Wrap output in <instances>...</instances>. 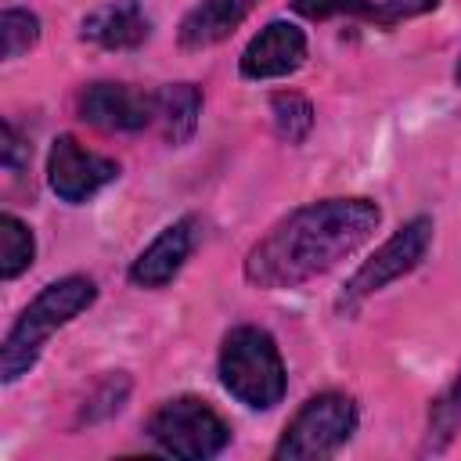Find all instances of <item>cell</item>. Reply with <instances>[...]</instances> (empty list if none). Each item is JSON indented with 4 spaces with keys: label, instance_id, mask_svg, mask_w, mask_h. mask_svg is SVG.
I'll return each instance as SVG.
<instances>
[{
    "label": "cell",
    "instance_id": "1",
    "mask_svg": "<svg viewBox=\"0 0 461 461\" xmlns=\"http://www.w3.org/2000/svg\"><path fill=\"white\" fill-rule=\"evenodd\" d=\"M378 220L371 198H324L292 209L249 249L245 277L256 288H295L353 256Z\"/></svg>",
    "mask_w": 461,
    "mask_h": 461
},
{
    "label": "cell",
    "instance_id": "2",
    "mask_svg": "<svg viewBox=\"0 0 461 461\" xmlns=\"http://www.w3.org/2000/svg\"><path fill=\"white\" fill-rule=\"evenodd\" d=\"M97 299V285L90 277H61L54 285H47L22 313L18 321L11 324L7 339H4V349H0V378L11 385L18 382L22 375H29V367L36 364L47 335L61 324H68L72 317H79L90 303Z\"/></svg>",
    "mask_w": 461,
    "mask_h": 461
},
{
    "label": "cell",
    "instance_id": "3",
    "mask_svg": "<svg viewBox=\"0 0 461 461\" xmlns=\"http://www.w3.org/2000/svg\"><path fill=\"white\" fill-rule=\"evenodd\" d=\"M220 382L252 411H270L274 403H281L288 378L274 339L252 324L234 328L220 349Z\"/></svg>",
    "mask_w": 461,
    "mask_h": 461
},
{
    "label": "cell",
    "instance_id": "4",
    "mask_svg": "<svg viewBox=\"0 0 461 461\" xmlns=\"http://www.w3.org/2000/svg\"><path fill=\"white\" fill-rule=\"evenodd\" d=\"M357 429V403L342 393H321L310 396L295 418L285 425L281 443L274 447L277 461H310V457H331Z\"/></svg>",
    "mask_w": 461,
    "mask_h": 461
},
{
    "label": "cell",
    "instance_id": "5",
    "mask_svg": "<svg viewBox=\"0 0 461 461\" xmlns=\"http://www.w3.org/2000/svg\"><path fill=\"white\" fill-rule=\"evenodd\" d=\"M148 436L173 457L184 461H205L216 457L230 443L227 421L198 396H176L166 400L151 418H148Z\"/></svg>",
    "mask_w": 461,
    "mask_h": 461
},
{
    "label": "cell",
    "instance_id": "6",
    "mask_svg": "<svg viewBox=\"0 0 461 461\" xmlns=\"http://www.w3.org/2000/svg\"><path fill=\"white\" fill-rule=\"evenodd\" d=\"M429 245H432V220H429V216H414V220L403 223L382 249H375L371 259L360 263V270H357V274L346 281V288H342V306L353 310V306H360L367 295L382 292L389 281L411 274V270L425 259Z\"/></svg>",
    "mask_w": 461,
    "mask_h": 461
},
{
    "label": "cell",
    "instance_id": "7",
    "mask_svg": "<svg viewBox=\"0 0 461 461\" xmlns=\"http://www.w3.org/2000/svg\"><path fill=\"white\" fill-rule=\"evenodd\" d=\"M119 176V166L104 155L86 151L76 137H58L47 158V184L61 202H86L90 194H97L104 184H112Z\"/></svg>",
    "mask_w": 461,
    "mask_h": 461
},
{
    "label": "cell",
    "instance_id": "8",
    "mask_svg": "<svg viewBox=\"0 0 461 461\" xmlns=\"http://www.w3.org/2000/svg\"><path fill=\"white\" fill-rule=\"evenodd\" d=\"M83 122L101 130H144L155 122V94L133 90L126 83H90L76 97Z\"/></svg>",
    "mask_w": 461,
    "mask_h": 461
},
{
    "label": "cell",
    "instance_id": "9",
    "mask_svg": "<svg viewBox=\"0 0 461 461\" xmlns=\"http://www.w3.org/2000/svg\"><path fill=\"white\" fill-rule=\"evenodd\" d=\"M306 58V36L292 22H270L263 25L249 47L241 50V76L245 79H277L303 65Z\"/></svg>",
    "mask_w": 461,
    "mask_h": 461
},
{
    "label": "cell",
    "instance_id": "10",
    "mask_svg": "<svg viewBox=\"0 0 461 461\" xmlns=\"http://www.w3.org/2000/svg\"><path fill=\"white\" fill-rule=\"evenodd\" d=\"M198 245V216H184L176 223H169L130 267V281L137 288H162L169 285L180 267L187 263V256Z\"/></svg>",
    "mask_w": 461,
    "mask_h": 461
},
{
    "label": "cell",
    "instance_id": "11",
    "mask_svg": "<svg viewBox=\"0 0 461 461\" xmlns=\"http://www.w3.org/2000/svg\"><path fill=\"white\" fill-rule=\"evenodd\" d=\"M148 32H151V22L137 0H108V4L94 7L79 25V36L104 50L140 47L148 40Z\"/></svg>",
    "mask_w": 461,
    "mask_h": 461
},
{
    "label": "cell",
    "instance_id": "12",
    "mask_svg": "<svg viewBox=\"0 0 461 461\" xmlns=\"http://www.w3.org/2000/svg\"><path fill=\"white\" fill-rule=\"evenodd\" d=\"M245 11H249V0H202L180 22V47L202 50V47L227 40L241 25Z\"/></svg>",
    "mask_w": 461,
    "mask_h": 461
},
{
    "label": "cell",
    "instance_id": "13",
    "mask_svg": "<svg viewBox=\"0 0 461 461\" xmlns=\"http://www.w3.org/2000/svg\"><path fill=\"white\" fill-rule=\"evenodd\" d=\"M198 115H202V94L191 83H169L155 94V122L162 130V137L180 148L194 137L198 130Z\"/></svg>",
    "mask_w": 461,
    "mask_h": 461
},
{
    "label": "cell",
    "instance_id": "14",
    "mask_svg": "<svg viewBox=\"0 0 461 461\" xmlns=\"http://www.w3.org/2000/svg\"><path fill=\"white\" fill-rule=\"evenodd\" d=\"M32 256H36L32 230L14 212H4L0 216V277L14 281L22 270L32 267Z\"/></svg>",
    "mask_w": 461,
    "mask_h": 461
},
{
    "label": "cell",
    "instance_id": "15",
    "mask_svg": "<svg viewBox=\"0 0 461 461\" xmlns=\"http://www.w3.org/2000/svg\"><path fill=\"white\" fill-rule=\"evenodd\" d=\"M461 429V371L457 378L443 389V396L432 403L429 411V436H425V450H443L454 432Z\"/></svg>",
    "mask_w": 461,
    "mask_h": 461
},
{
    "label": "cell",
    "instance_id": "16",
    "mask_svg": "<svg viewBox=\"0 0 461 461\" xmlns=\"http://www.w3.org/2000/svg\"><path fill=\"white\" fill-rule=\"evenodd\" d=\"M40 40V18L32 11L22 7H7L0 14V54L11 61L18 54H25L32 43Z\"/></svg>",
    "mask_w": 461,
    "mask_h": 461
},
{
    "label": "cell",
    "instance_id": "17",
    "mask_svg": "<svg viewBox=\"0 0 461 461\" xmlns=\"http://www.w3.org/2000/svg\"><path fill=\"white\" fill-rule=\"evenodd\" d=\"M270 112H274L277 133H281L288 144H299V140L310 133V126H313V108H310V101L299 97V94H277V97L270 101Z\"/></svg>",
    "mask_w": 461,
    "mask_h": 461
},
{
    "label": "cell",
    "instance_id": "18",
    "mask_svg": "<svg viewBox=\"0 0 461 461\" xmlns=\"http://www.w3.org/2000/svg\"><path fill=\"white\" fill-rule=\"evenodd\" d=\"M126 393H130V378H126V375H115V378H108V382L97 389V396L86 403L83 418H86V421H97V418H104V414H115V411L122 407Z\"/></svg>",
    "mask_w": 461,
    "mask_h": 461
},
{
    "label": "cell",
    "instance_id": "19",
    "mask_svg": "<svg viewBox=\"0 0 461 461\" xmlns=\"http://www.w3.org/2000/svg\"><path fill=\"white\" fill-rule=\"evenodd\" d=\"M29 155H32V148L18 137V130L11 122H4V130H0V162H4V169L22 173L29 166Z\"/></svg>",
    "mask_w": 461,
    "mask_h": 461
},
{
    "label": "cell",
    "instance_id": "20",
    "mask_svg": "<svg viewBox=\"0 0 461 461\" xmlns=\"http://www.w3.org/2000/svg\"><path fill=\"white\" fill-rule=\"evenodd\" d=\"M292 7H295L303 18H331V14L367 11L364 0H292Z\"/></svg>",
    "mask_w": 461,
    "mask_h": 461
},
{
    "label": "cell",
    "instance_id": "21",
    "mask_svg": "<svg viewBox=\"0 0 461 461\" xmlns=\"http://www.w3.org/2000/svg\"><path fill=\"white\" fill-rule=\"evenodd\" d=\"M439 0H385V18H411V14H425L432 11Z\"/></svg>",
    "mask_w": 461,
    "mask_h": 461
},
{
    "label": "cell",
    "instance_id": "22",
    "mask_svg": "<svg viewBox=\"0 0 461 461\" xmlns=\"http://www.w3.org/2000/svg\"><path fill=\"white\" fill-rule=\"evenodd\" d=\"M454 79H457V86H461V61H457V68H454Z\"/></svg>",
    "mask_w": 461,
    "mask_h": 461
}]
</instances>
